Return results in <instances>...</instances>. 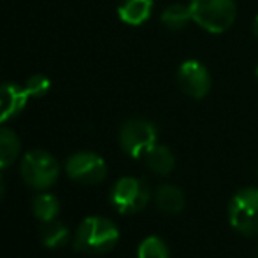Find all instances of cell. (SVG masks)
<instances>
[{
  "instance_id": "cell-12",
  "label": "cell",
  "mask_w": 258,
  "mask_h": 258,
  "mask_svg": "<svg viewBox=\"0 0 258 258\" xmlns=\"http://www.w3.org/2000/svg\"><path fill=\"white\" fill-rule=\"evenodd\" d=\"M144 162H146L148 169L151 172L158 174V176H169L174 170V165H176V158H174L172 151L167 146H162V144H155L144 155Z\"/></svg>"
},
{
  "instance_id": "cell-5",
  "label": "cell",
  "mask_w": 258,
  "mask_h": 258,
  "mask_svg": "<svg viewBox=\"0 0 258 258\" xmlns=\"http://www.w3.org/2000/svg\"><path fill=\"white\" fill-rule=\"evenodd\" d=\"M111 202L114 209L121 214H134L143 211L150 202V188L143 179L121 177L112 186Z\"/></svg>"
},
{
  "instance_id": "cell-1",
  "label": "cell",
  "mask_w": 258,
  "mask_h": 258,
  "mask_svg": "<svg viewBox=\"0 0 258 258\" xmlns=\"http://www.w3.org/2000/svg\"><path fill=\"white\" fill-rule=\"evenodd\" d=\"M119 230L112 221L100 216H90L78 227L74 248L85 253H105L116 246Z\"/></svg>"
},
{
  "instance_id": "cell-7",
  "label": "cell",
  "mask_w": 258,
  "mask_h": 258,
  "mask_svg": "<svg viewBox=\"0 0 258 258\" xmlns=\"http://www.w3.org/2000/svg\"><path fill=\"white\" fill-rule=\"evenodd\" d=\"M67 174L71 179L78 181V183L99 184L107 176V165L102 156L81 151L67 160Z\"/></svg>"
},
{
  "instance_id": "cell-21",
  "label": "cell",
  "mask_w": 258,
  "mask_h": 258,
  "mask_svg": "<svg viewBox=\"0 0 258 258\" xmlns=\"http://www.w3.org/2000/svg\"><path fill=\"white\" fill-rule=\"evenodd\" d=\"M256 76H258V69H256Z\"/></svg>"
},
{
  "instance_id": "cell-11",
  "label": "cell",
  "mask_w": 258,
  "mask_h": 258,
  "mask_svg": "<svg viewBox=\"0 0 258 258\" xmlns=\"http://www.w3.org/2000/svg\"><path fill=\"white\" fill-rule=\"evenodd\" d=\"M153 13V0H125L118 7V16L126 25H143Z\"/></svg>"
},
{
  "instance_id": "cell-6",
  "label": "cell",
  "mask_w": 258,
  "mask_h": 258,
  "mask_svg": "<svg viewBox=\"0 0 258 258\" xmlns=\"http://www.w3.org/2000/svg\"><path fill=\"white\" fill-rule=\"evenodd\" d=\"M119 144L132 158H144V155L156 144V128L146 119H128L119 130Z\"/></svg>"
},
{
  "instance_id": "cell-3",
  "label": "cell",
  "mask_w": 258,
  "mask_h": 258,
  "mask_svg": "<svg viewBox=\"0 0 258 258\" xmlns=\"http://www.w3.org/2000/svg\"><path fill=\"white\" fill-rule=\"evenodd\" d=\"M60 174V167L53 155L42 150L28 151L21 160V176L25 183L37 190L53 186Z\"/></svg>"
},
{
  "instance_id": "cell-4",
  "label": "cell",
  "mask_w": 258,
  "mask_h": 258,
  "mask_svg": "<svg viewBox=\"0 0 258 258\" xmlns=\"http://www.w3.org/2000/svg\"><path fill=\"white\" fill-rule=\"evenodd\" d=\"M228 220L241 234L258 235V188H242L232 197Z\"/></svg>"
},
{
  "instance_id": "cell-13",
  "label": "cell",
  "mask_w": 258,
  "mask_h": 258,
  "mask_svg": "<svg viewBox=\"0 0 258 258\" xmlns=\"http://www.w3.org/2000/svg\"><path fill=\"white\" fill-rule=\"evenodd\" d=\"M41 241L46 248H51V249L63 248L69 241V228L56 220L46 221L41 228Z\"/></svg>"
},
{
  "instance_id": "cell-20",
  "label": "cell",
  "mask_w": 258,
  "mask_h": 258,
  "mask_svg": "<svg viewBox=\"0 0 258 258\" xmlns=\"http://www.w3.org/2000/svg\"><path fill=\"white\" fill-rule=\"evenodd\" d=\"M4 191H6V188H4V181H2V177H0V199L4 197Z\"/></svg>"
},
{
  "instance_id": "cell-9",
  "label": "cell",
  "mask_w": 258,
  "mask_h": 258,
  "mask_svg": "<svg viewBox=\"0 0 258 258\" xmlns=\"http://www.w3.org/2000/svg\"><path fill=\"white\" fill-rule=\"evenodd\" d=\"M28 99L30 95L27 88H21L16 83H2L0 85V123L20 114Z\"/></svg>"
},
{
  "instance_id": "cell-18",
  "label": "cell",
  "mask_w": 258,
  "mask_h": 258,
  "mask_svg": "<svg viewBox=\"0 0 258 258\" xmlns=\"http://www.w3.org/2000/svg\"><path fill=\"white\" fill-rule=\"evenodd\" d=\"M25 88H27V92H28V95H30V97L41 99V97H44L46 93L49 92V88H51V83H49V79L44 78V76L35 74V76H32V78H28Z\"/></svg>"
},
{
  "instance_id": "cell-2",
  "label": "cell",
  "mask_w": 258,
  "mask_h": 258,
  "mask_svg": "<svg viewBox=\"0 0 258 258\" xmlns=\"http://www.w3.org/2000/svg\"><path fill=\"white\" fill-rule=\"evenodd\" d=\"M191 21L211 34H223L234 25L237 6L234 0H191Z\"/></svg>"
},
{
  "instance_id": "cell-16",
  "label": "cell",
  "mask_w": 258,
  "mask_h": 258,
  "mask_svg": "<svg viewBox=\"0 0 258 258\" xmlns=\"http://www.w3.org/2000/svg\"><path fill=\"white\" fill-rule=\"evenodd\" d=\"M32 211H34L35 218L46 223V221H51L56 218V214L60 213V204H58L56 197L49 194L37 195L32 202Z\"/></svg>"
},
{
  "instance_id": "cell-17",
  "label": "cell",
  "mask_w": 258,
  "mask_h": 258,
  "mask_svg": "<svg viewBox=\"0 0 258 258\" xmlns=\"http://www.w3.org/2000/svg\"><path fill=\"white\" fill-rule=\"evenodd\" d=\"M137 258H170L169 248L160 237H146L139 246L137 251Z\"/></svg>"
},
{
  "instance_id": "cell-15",
  "label": "cell",
  "mask_w": 258,
  "mask_h": 258,
  "mask_svg": "<svg viewBox=\"0 0 258 258\" xmlns=\"http://www.w3.org/2000/svg\"><path fill=\"white\" fill-rule=\"evenodd\" d=\"M20 153V139L13 130L0 126V169H6Z\"/></svg>"
},
{
  "instance_id": "cell-8",
  "label": "cell",
  "mask_w": 258,
  "mask_h": 258,
  "mask_svg": "<svg viewBox=\"0 0 258 258\" xmlns=\"http://www.w3.org/2000/svg\"><path fill=\"white\" fill-rule=\"evenodd\" d=\"M211 74L197 60H188L177 69V85L191 99H204L211 90Z\"/></svg>"
},
{
  "instance_id": "cell-14",
  "label": "cell",
  "mask_w": 258,
  "mask_h": 258,
  "mask_svg": "<svg viewBox=\"0 0 258 258\" xmlns=\"http://www.w3.org/2000/svg\"><path fill=\"white\" fill-rule=\"evenodd\" d=\"M191 21V11L190 6L184 4H170L163 9L162 13V23L169 30H183L188 23Z\"/></svg>"
},
{
  "instance_id": "cell-10",
  "label": "cell",
  "mask_w": 258,
  "mask_h": 258,
  "mask_svg": "<svg viewBox=\"0 0 258 258\" xmlns=\"http://www.w3.org/2000/svg\"><path fill=\"white\" fill-rule=\"evenodd\" d=\"M155 202L160 211L167 214H177L186 206V197L183 190L174 184H162L155 194Z\"/></svg>"
},
{
  "instance_id": "cell-19",
  "label": "cell",
  "mask_w": 258,
  "mask_h": 258,
  "mask_svg": "<svg viewBox=\"0 0 258 258\" xmlns=\"http://www.w3.org/2000/svg\"><path fill=\"white\" fill-rule=\"evenodd\" d=\"M253 32H255V37L258 39V16L255 18V21H253Z\"/></svg>"
}]
</instances>
